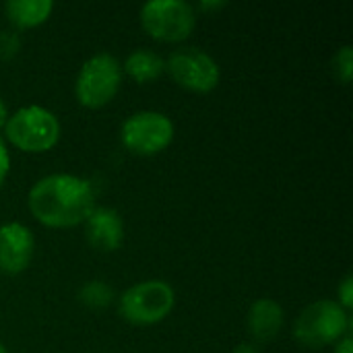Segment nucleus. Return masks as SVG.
I'll return each mask as SVG.
<instances>
[{
  "label": "nucleus",
  "mask_w": 353,
  "mask_h": 353,
  "mask_svg": "<svg viewBox=\"0 0 353 353\" xmlns=\"http://www.w3.org/2000/svg\"><path fill=\"white\" fill-rule=\"evenodd\" d=\"M6 120H8V108H6V103L2 101V97H0V128H4Z\"/></svg>",
  "instance_id": "412c9836"
},
{
  "label": "nucleus",
  "mask_w": 353,
  "mask_h": 353,
  "mask_svg": "<svg viewBox=\"0 0 353 353\" xmlns=\"http://www.w3.org/2000/svg\"><path fill=\"white\" fill-rule=\"evenodd\" d=\"M337 304L345 310V312H350L353 308V277L352 275H347L343 281H341V285H339V290H337Z\"/></svg>",
  "instance_id": "dca6fc26"
},
{
  "label": "nucleus",
  "mask_w": 353,
  "mask_h": 353,
  "mask_svg": "<svg viewBox=\"0 0 353 353\" xmlns=\"http://www.w3.org/2000/svg\"><path fill=\"white\" fill-rule=\"evenodd\" d=\"M27 203L39 223L48 228H72L87 221L95 209V194L85 178L50 174L31 186Z\"/></svg>",
  "instance_id": "f257e3e1"
},
{
  "label": "nucleus",
  "mask_w": 353,
  "mask_h": 353,
  "mask_svg": "<svg viewBox=\"0 0 353 353\" xmlns=\"http://www.w3.org/2000/svg\"><path fill=\"white\" fill-rule=\"evenodd\" d=\"M4 132L8 143L17 149L27 153H43L58 143L60 122L50 110L41 105H27L8 116Z\"/></svg>",
  "instance_id": "7ed1b4c3"
},
{
  "label": "nucleus",
  "mask_w": 353,
  "mask_h": 353,
  "mask_svg": "<svg viewBox=\"0 0 353 353\" xmlns=\"http://www.w3.org/2000/svg\"><path fill=\"white\" fill-rule=\"evenodd\" d=\"M52 8L54 4L50 0H8L4 4V14L17 29H29L41 25Z\"/></svg>",
  "instance_id": "f8f14e48"
},
{
  "label": "nucleus",
  "mask_w": 353,
  "mask_h": 353,
  "mask_svg": "<svg viewBox=\"0 0 353 353\" xmlns=\"http://www.w3.org/2000/svg\"><path fill=\"white\" fill-rule=\"evenodd\" d=\"M114 300V290L103 281H89L79 290V302L87 308H105Z\"/></svg>",
  "instance_id": "4468645a"
},
{
  "label": "nucleus",
  "mask_w": 353,
  "mask_h": 353,
  "mask_svg": "<svg viewBox=\"0 0 353 353\" xmlns=\"http://www.w3.org/2000/svg\"><path fill=\"white\" fill-rule=\"evenodd\" d=\"M232 353H261V352H259V347H256L254 343H242V345L234 347V352Z\"/></svg>",
  "instance_id": "6ab92c4d"
},
{
  "label": "nucleus",
  "mask_w": 353,
  "mask_h": 353,
  "mask_svg": "<svg viewBox=\"0 0 353 353\" xmlns=\"http://www.w3.org/2000/svg\"><path fill=\"white\" fill-rule=\"evenodd\" d=\"M8 168H10V155H8V149L4 145V141L0 139V186L8 174Z\"/></svg>",
  "instance_id": "f3484780"
},
{
  "label": "nucleus",
  "mask_w": 353,
  "mask_h": 353,
  "mask_svg": "<svg viewBox=\"0 0 353 353\" xmlns=\"http://www.w3.org/2000/svg\"><path fill=\"white\" fill-rule=\"evenodd\" d=\"M225 4H228V2H219V0H217V2H209V0H205V2H201L199 6H201L203 10H215V8H223Z\"/></svg>",
  "instance_id": "aec40b11"
},
{
  "label": "nucleus",
  "mask_w": 353,
  "mask_h": 353,
  "mask_svg": "<svg viewBox=\"0 0 353 353\" xmlns=\"http://www.w3.org/2000/svg\"><path fill=\"white\" fill-rule=\"evenodd\" d=\"M35 252V238L23 223L10 221L0 225V271L17 275L25 271Z\"/></svg>",
  "instance_id": "1a4fd4ad"
},
{
  "label": "nucleus",
  "mask_w": 353,
  "mask_h": 353,
  "mask_svg": "<svg viewBox=\"0 0 353 353\" xmlns=\"http://www.w3.org/2000/svg\"><path fill=\"white\" fill-rule=\"evenodd\" d=\"M335 353H353V339L350 337V335H347V337H343L341 341H337Z\"/></svg>",
  "instance_id": "a211bd4d"
},
{
  "label": "nucleus",
  "mask_w": 353,
  "mask_h": 353,
  "mask_svg": "<svg viewBox=\"0 0 353 353\" xmlns=\"http://www.w3.org/2000/svg\"><path fill=\"white\" fill-rule=\"evenodd\" d=\"M0 353H8V350H6V347H4L2 343H0Z\"/></svg>",
  "instance_id": "4be33fe9"
},
{
  "label": "nucleus",
  "mask_w": 353,
  "mask_h": 353,
  "mask_svg": "<svg viewBox=\"0 0 353 353\" xmlns=\"http://www.w3.org/2000/svg\"><path fill=\"white\" fill-rule=\"evenodd\" d=\"M122 66L112 54H95L91 56L79 70L74 83V95L81 105L97 110L114 99L120 89Z\"/></svg>",
  "instance_id": "39448f33"
},
{
  "label": "nucleus",
  "mask_w": 353,
  "mask_h": 353,
  "mask_svg": "<svg viewBox=\"0 0 353 353\" xmlns=\"http://www.w3.org/2000/svg\"><path fill=\"white\" fill-rule=\"evenodd\" d=\"M333 72L339 79V83L350 85L353 77V48L352 46H343L337 50V54L333 56Z\"/></svg>",
  "instance_id": "2eb2a0df"
},
{
  "label": "nucleus",
  "mask_w": 353,
  "mask_h": 353,
  "mask_svg": "<svg viewBox=\"0 0 353 353\" xmlns=\"http://www.w3.org/2000/svg\"><path fill=\"white\" fill-rule=\"evenodd\" d=\"M143 29L157 41H184L194 25V8L184 0H149L141 8Z\"/></svg>",
  "instance_id": "423d86ee"
},
{
  "label": "nucleus",
  "mask_w": 353,
  "mask_h": 353,
  "mask_svg": "<svg viewBox=\"0 0 353 353\" xmlns=\"http://www.w3.org/2000/svg\"><path fill=\"white\" fill-rule=\"evenodd\" d=\"M176 304V292L161 279L141 281L128 288L120 298V314L132 325L147 327L161 323Z\"/></svg>",
  "instance_id": "20e7f679"
},
{
  "label": "nucleus",
  "mask_w": 353,
  "mask_h": 353,
  "mask_svg": "<svg viewBox=\"0 0 353 353\" xmlns=\"http://www.w3.org/2000/svg\"><path fill=\"white\" fill-rule=\"evenodd\" d=\"M165 70L182 89L209 93L219 83V66L213 56L199 48H178L165 60Z\"/></svg>",
  "instance_id": "6e6552de"
},
{
  "label": "nucleus",
  "mask_w": 353,
  "mask_h": 353,
  "mask_svg": "<svg viewBox=\"0 0 353 353\" xmlns=\"http://www.w3.org/2000/svg\"><path fill=\"white\" fill-rule=\"evenodd\" d=\"M124 70L137 83H151L157 77H161V72L165 70V62L153 50L141 48V50H134L132 54H128V58L124 62Z\"/></svg>",
  "instance_id": "ddd939ff"
},
{
  "label": "nucleus",
  "mask_w": 353,
  "mask_h": 353,
  "mask_svg": "<svg viewBox=\"0 0 353 353\" xmlns=\"http://www.w3.org/2000/svg\"><path fill=\"white\" fill-rule=\"evenodd\" d=\"M246 323L252 339L261 343L271 341L279 335L283 327V308L271 298H261L250 306Z\"/></svg>",
  "instance_id": "9b49d317"
},
{
  "label": "nucleus",
  "mask_w": 353,
  "mask_h": 353,
  "mask_svg": "<svg viewBox=\"0 0 353 353\" xmlns=\"http://www.w3.org/2000/svg\"><path fill=\"white\" fill-rule=\"evenodd\" d=\"M85 238L99 252H114L124 240V223L116 209L95 207L85 221Z\"/></svg>",
  "instance_id": "9d476101"
},
{
  "label": "nucleus",
  "mask_w": 353,
  "mask_h": 353,
  "mask_svg": "<svg viewBox=\"0 0 353 353\" xmlns=\"http://www.w3.org/2000/svg\"><path fill=\"white\" fill-rule=\"evenodd\" d=\"M350 327V312H345L335 300H319L300 312L294 323V337L308 350H321L337 343Z\"/></svg>",
  "instance_id": "f03ea898"
},
{
  "label": "nucleus",
  "mask_w": 353,
  "mask_h": 353,
  "mask_svg": "<svg viewBox=\"0 0 353 353\" xmlns=\"http://www.w3.org/2000/svg\"><path fill=\"white\" fill-rule=\"evenodd\" d=\"M120 137L128 151L137 155H155L174 141V122L161 112L143 110L126 118Z\"/></svg>",
  "instance_id": "0eeeda50"
}]
</instances>
